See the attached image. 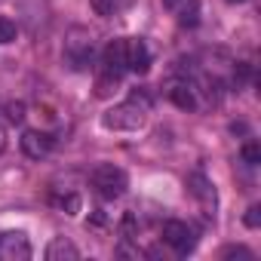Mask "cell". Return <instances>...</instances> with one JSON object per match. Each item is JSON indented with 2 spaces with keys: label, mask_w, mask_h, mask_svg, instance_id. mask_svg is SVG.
<instances>
[{
  "label": "cell",
  "mask_w": 261,
  "mask_h": 261,
  "mask_svg": "<svg viewBox=\"0 0 261 261\" xmlns=\"http://www.w3.org/2000/svg\"><path fill=\"white\" fill-rule=\"evenodd\" d=\"M148 120V108L136 105V101H123V105H114L111 111L101 114V126L111 129V133H136L142 129Z\"/></svg>",
  "instance_id": "6da1fadb"
},
{
  "label": "cell",
  "mask_w": 261,
  "mask_h": 261,
  "mask_svg": "<svg viewBox=\"0 0 261 261\" xmlns=\"http://www.w3.org/2000/svg\"><path fill=\"white\" fill-rule=\"evenodd\" d=\"M92 56H95V37L89 28H80L74 25L65 37V59L74 71H86L92 65Z\"/></svg>",
  "instance_id": "7a4b0ae2"
},
{
  "label": "cell",
  "mask_w": 261,
  "mask_h": 261,
  "mask_svg": "<svg viewBox=\"0 0 261 261\" xmlns=\"http://www.w3.org/2000/svg\"><path fill=\"white\" fill-rule=\"evenodd\" d=\"M89 181H92V188H95L105 200H117V197H123L126 188H129L126 172H123L120 166H114V163H98V166L92 169Z\"/></svg>",
  "instance_id": "3957f363"
},
{
  "label": "cell",
  "mask_w": 261,
  "mask_h": 261,
  "mask_svg": "<svg viewBox=\"0 0 261 261\" xmlns=\"http://www.w3.org/2000/svg\"><path fill=\"white\" fill-rule=\"evenodd\" d=\"M163 243H166V246H172L178 255H188V252L194 249L197 237H194V227H191L188 221L172 218V221H166V224H163Z\"/></svg>",
  "instance_id": "277c9868"
},
{
  "label": "cell",
  "mask_w": 261,
  "mask_h": 261,
  "mask_svg": "<svg viewBox=\"0 0 261 261\" xmlns=\"http://www.w3.org/2000/svg\"><path fill=\"white\" fill-rule=\"evenodd\" d=\"M0 258L4 261H25L31 258V243L22 230H7L0 233Z\"/></svg>",
  "instance_id": "5b68a950"
},
{
  "label": "cell",
  "mask_w": 261,
  "mask_h": 261,
  "mask_svg": "<svg viewBox=\"0 0 261 261\" xmlns=\"http://www.w3.org/2000/svg\"><path fill=\"white\" fill-rule=\"evenodd\" d=\"M166 95H169V101L172 105H178L181 111H197L200 108V89L191 83V80H172L169 83V89H166Z\"/></svg>",
  "instance_id": "8992f818"
},
{
  "label": "cell",
  "mask_w": 261,
  "mask_h": 261,
  "mask_svg": "<svg viewBox=\"0 0 261 261\" xmlns=\"http://www.w3.org/2000/svg\"><path fill=\"white\" fill-rule=\"evenodd\" d=\"M19 145H22L25 157H31V160H43V157L53 151V136L40 133V129H28V133H22Z\"/></svg>",
  "instance_id": "52a82bcc"
},
{
  "label": "cell",
  "mask_w": 261,
  "mask_h": 261,
  "mask_svg": "<svg viewBox=\"0 0 261 261\" xmlns=\"http://www.w3.org/2000/svg\"><path fill=\"white\" fill-rule=\"evenodd\" d=\"M148 68H151V53H148L145 40L129 37V40H126V71L148 74Z\"/></svg>",
  "instance_id": "ba28073f"
},
{
  "label": "cell",
  "mask_w": 261,
  "mask_h": 261,
  "mask_svg": "<svg viewBox=\"0 0 261 261\" xmlns=\"http://www.w3.org/2000/svg\"><path fill=\"white\" fill-rule=\"evenodd\" d=\"M101 68L114 71V74H123L126 71V40H111L101 53Z\"/></svg>",
  "instance_id": "9c48e42d"
},
{
  "label": "cell",
  "mask_w": 261,
  "mask_h": 261,
  "mask_svg": "<svg viewBox=\"0 0 261 261\" xmlns=\"http://www.w3.org/2000/svg\"><path fill=\"white\" fill-rule=\"evenodd\" d=\"M43 255H46V261H77L80 258V249L68 237H53Z\"/></svg>",
  "instance_id": "30bf717a"
},
{
  "label": "cell",
  "mask_w": 261,
  "mask_h": 261,
  "mask_svg": "<svg viewBox=\"0 0 261 261\" xmlns=\"http://www.w3.org/2000/svg\"><path fill=\"white\" fill-rule=\"evenodd\" d=\"M188 188H191V194H194L206 209H215V188L209 185V178H206L203 172H194V175L188 178Z\"/></svg>",
  "instance_id": "8fae6325"
},
{
  "label": "cell",
  "mask_w": 261,
  "mask_h": 261,
  "mask_svg": "<svg viewBox=\"0 0 261 261\" xmlns=\"http://www.w3.org/2000/svg\"><path fill=\"white\" fill-rule=\"evenodd\" d=\"M117 86H120V74H114V71L101 68V71H98V77H95V95H98V98H108V95H114V92H117Z\"/></svg>",
  "instance_id": "7c38bea8"
},
{
  "label": "cell",
  "mask_w": 261,
  "mask_h": 261,
  "mask_svg": "<svg viewBox=\"0 0 261 261\" xmlns=\"http://www.w3.org/2000/svg\"><path fill=\"white\" fill-rule=\"evenodd\" d=\"M89 7H92L101 19H111V16H120V13L129 7V0H89Z\"/></svg>",
  "instance_id": "4fadbf2b"
},
{
  "label": "cell",
  "mask_w": 261,
  "mask_h": 261,
  "mask_svg": "<svg viewBox=\"0 0 261 261\" xmlns=\"http://www.w3.org/2000/svg\"><path fill=\"white\" fill-rule=\"evenodd\" d=\"M185 28H194L200 22V0H188V4L181 7V19H178Z\"/></svg>",
  "instance_id": "5bb4252c"
},
{
  "label": "cell",
  "mask_w": 261,
  "mask_h": 261,
  "mask_svg": "<svg viewBox=\"0 0 261 261\" xmlns=\"http://www.w3.org/2000/svg\"><path fill=\"white\" fill-rule=\"evenodd\" d=\"M4 114H7V120H10V123H22V120H25V114H28V108H25V101H7Z\"/></svg>",
  "instance_id": "9a60e30c"
},
{
  "label": "cell",
  "mask_w": 261,
  "mask_h": 261,
  "mask_svg": "<svg viewBox=\"0 0 261 261\" xmlns=\"http://www.w3.org/2000/svg\"><path fill=\"white\" fill-rule=\"evenodd\" d=\"M16 34H19L16 22H13V19H7V16H0V43H13V40H16Z\"/></svg>",
  "instance_id": "2e32d148"
},
{
  "label": "cell",
  "mask_w": 261,
  "mask_h": 261,
  "mask_svg": "<svg viewBox=\"0 0 261 261\" xmlns=\"http://www.w3.org/2000/svg\"><path fill=\"white\" fill-rule=\"evenodd\" d=\"M120 230H123V237H126V240L139 233V218H136V212H126V215H123V221H120Z\"/></svg>",
  "instance_id": "e0dca14e"
},
{
  "label": "cell",
  "mask_w": 261,
  "mask_h": 261,
  "mask_svg": "<svg viewBox=\"0 0 261 261\" xmlns=\"http://www.w3.org/2000/svg\"><path fill=\"white\" fill-rule=\"evenodd\" d=\"M240 154H243V160H246L249 166H258V163H261V148H258L255 142H246Z\"/></svg>",
  "instance_id": "ac0fdd59"
},
{
  "label": "cell",
  "mask_w": 261,
  "mask_h": 261,
  "mask_svg": "<svg viewBox=\"0 0 261 261\" xmlns=\"http://www.w3.org/2000/svg\"><path fill=\"white\" fill-rule=\"evenodd\" d=\"M59 206H62L68 215H77V212H80V197H77V194H65V197L59 200Z\"/></svg>",
  "instance_id": "d6986e66"
},
{
  "label": "cell",
  "mask_w": 261,
  "mask_h": 261,
  "mask_svg": "<svg viewBox=\"0 0 261 261\" xmlns=\"http://www.w3.org/2000/svg\"><path fill=\"white\" fill-rule=\"evenodd\" d=\"M221 258H243V261H252V252L243 249V246H227V249L221 252Z\"/></svg>",
  "instance_id": "ffe728a7"
},
{
  "label": "cell",
  "mask_w": 261,
  "mask_h": 261,
  "mask_svg": "<svg viewBox=\"0 0 261 261\" xmlns=\"http://www.w3.org/2000/svg\"><path fill=\"white\" fill-rule=\"evenodd\" d=\"M249 227H258L261 224V206H249V212H246V218H243Z\"/></svg>",
  "instance_id": "44dd1931"
},
{
  "label": "cell",
  "mask_w": 261,
  "mask_h": 261,
  "mask_svg": "<svg viewBox=\"0 0 261 261\" xmlns=\"http://www.w3.org/2000/svg\"><path fill=\"white\" fill-rule=\"evenodd\" d=\"M185 4V0H163V7H169V10H178Z\"/></svg>",
  "instance_id": "7402d4cb"
},
{
  "label": "cell",
  "mask_w": 261,
  "mask_h": 261,
  "mask_svg": "<svg viewBox=\"0 0 261 261\" xmlns=\"http://www.w3.org/2000/svg\"><path fill=\"white\" fill-rule=\"evenodd\" d=\"M0 151H4V129H0Z\"/></svg>",
  "instance_id": "603a6c76"
},
{
  "label": "cell",
  "mask_w": 261,
  "mask_h": 261,
  "mask_svg": "<svg viewBox=\"0 0 261 261\" xmlns=\"http://www.w3.org/2000/svg\"><path fill=\"white\" fill-rule=\"evenodd\" d=\"M230 4H233V0H230ZM237 4H243V0H237Z\"/></svg>",
  "instance_id": "cb8c5ba5"
}]
</instances>
